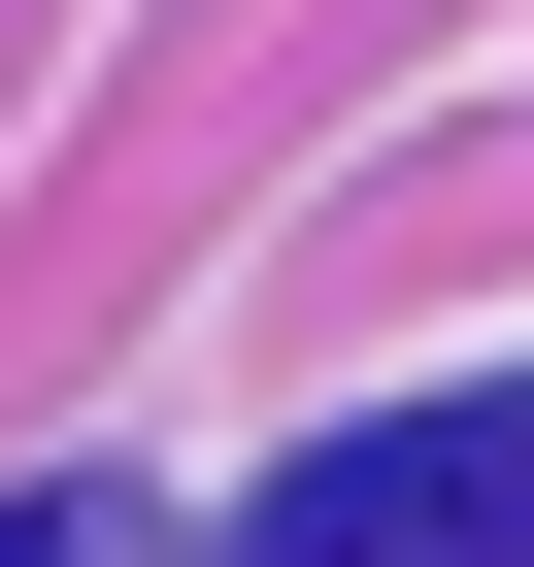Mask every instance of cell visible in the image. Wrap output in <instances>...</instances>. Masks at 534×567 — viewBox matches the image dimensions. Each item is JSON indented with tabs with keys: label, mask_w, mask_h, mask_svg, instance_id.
Listing matches in <instances>:
<instances>
[{
	"label": "cell",
	"mask_w": 534,
	"mask_h": 567,
	"mask_svg": "<svg viewBox=\"0 0 534 567\" xmlns=\"http://www.w3.org/2000/svg\"><path fill=\"white\" fill-rule=\"evenodd\" d=\"M234 567H534V401H401L301 501H234Z\"/></svg>",
	"instance_id": "1"
},
{
	"label": "cell",
	"mask_w": 534,
	"mask_h": 567,
	"mask_svg": "<svg viewBox=\"0 0 534 567\" xmlns=\"http://www.w3.org/2000/svg\"><path fill=\"white\" fill-rule=\"evenodd\" d=\"M0 567H167V534H134L101 467H68V501H0Z\"/></svg>",
	"instance_id": "2"
}]
</instances>
